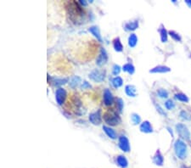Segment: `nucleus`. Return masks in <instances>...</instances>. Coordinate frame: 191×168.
I'll use <instances>...</instances> for the list:
<instances>
[{
	"instance_id": "nucleus-1",
	"label": "nucleus",
	"mask_w": 191,
	"mask_h": 168,
	"mask_svg": "<svg viewBox=\"0 0 191 168\" xmlns=\"http://www.w3.org/2000/svg\"><path fill=\"white\" fill-rule=\"evenodd\" d=\"M103 118L105 123L110 126H116L121 121L119 115L113 110H107L106 112H105L103 115Z\"/></svg>"
},
{
	"instance_id": "nucleus-2",
	"label": "nucleus",
	"mask_w": 191,
	"mask_h": 168,
	"mask_svg": "<svg viewBox=\"0 0 191 168\" xmlns=\"http://www.w3.org/2000/svg\"><path fill=\"white\" fill-rule=\"evenodd\" d=\"M66 9L68 10V13L71 15V16H82L83 15V9L76 2L73 1V2H70L67 4Z\"/></svg>"
},
{
	"instance_id": "nucleus-3",
	"label": "nucleus",
	"mask_w": 191,
	"mask_h": 168,
	"mask_svg": "<svg viewBox=\"0 0 191 168\" xmlns=\"http://www.w3.org/2000/svg\"><path fill=\"white\" fill-rule=\"evenodd\" d=\"M174 149H175V153L177 158L184 160L186 157V154H187V146L184 143V142L180 139H178L176 141L175 144H174Z\"/></svg>"
},
{
	"instance_id": "nucleus-4",
	"label": "nucleus",
	"mask_w": 191,
	"mask_h": 168,
	"mask_svg": "<svg viewBox=\"0 0 191 168\" xmlns=\"http://www.w3.org/2000/svg\"><path fill=\"white\" fill-rule=\"evenodd\" d=\"M118 146L119 148L121 149V150L125 152V153H128L131 149V147H130V143H129V140L128 138L124 136V135H122L120 138H119V141H118Z\"/></svg>"
},
{
	"instance_id": "nucleus-5",
	"label": "nucleus",
	"mask_w": 191,
	"mask_h": 168,
	"mask_svg": "<svg viewBox=\"0 0 191 168\" xmlns=\"http://www.w3.org/2000/svg\"><path fill=\"white\" fill-rule=\"evenodd\" d=\"M66 99V89L59 87L55 92V100L59 105H62Z\"/></svg>"
},
{
	"instance_id": "nucleus-6",
	"label": "nucleus",
	"mask_w": 191,
	"mask_h": 168,
	"mask_svg": "<svg viewBox=\"0 0 191 168\" xmlns=\"http://www.w3.org/2000/svg\"><path fill=\"white\" fill-rule=\"evenodd\" d=\"M89 78L96 82H102L105 80V72L99 70H94L89 74Z\"/></svg>"
},
{
	"instance_id": "nucleus-7",
	"label": "nucleus",
	"mask_w": 191,
	"mask_h": 168,
	"mask_svg": "<svg viewBox=\"0 0 191 168\" xmlns=\"http://www.w3.org/2000/svg\"><path fill=\"white\" fill-rule=\"evenodd\" d=\"M176 129H177V132L178 135L184 139H190V131L188 130V128L184 126V124H177L176 126Z\"/></svg>"
},
{
	"instance_id": "nucleus-8",
	"label": "nucleus",
	"mask_w": 191,
	"mask_h": 168,
	"mask_svg": "<svg viewBox=\"0 0 191 168\" xmlns=\"http://www.w3.org/2000/svg\"><path fill=\"white\" fill-rule=\"evenodd\" d=\"M108 61V55L106 53V50L101 48L100 49V53L99 54L98 58H97V61H96V64L99 66H102L103 65H105Z\"/></svg>"
},
{
	"instance_id": "nucleus-9",
	"label": "nucleus",
	"mask_w": 191,
	"mask_h": 168,
	"mask_svg": "<svg viewBox=\"0 0 191 168\" xmlns=\"http://www.w3.org/2000/svg\"><path fill=\"white\" fill-rule=\"evenodd\" d=\"M89 121L91 123H93L94 125H99L101 123V114H100V110H97L93 113L89 115Z\"/></svg>"
},
{
	"instance_id": "nucleus-10",
	"label": "nucleus",
	"mask_w": 191,
	"mask_h": 168,
	"mask_svg": "<svg viewBox=\"0 0 191 168\" xmlns=\"http://www.w3.org/2000/svg\"><path fill=\"white\" fill-rule=\"evenodd\" d=\"M104 104L106 105V106H110L112 104H113V101H114V98H113V95L111 94V92L110 91L109 89H105L104 91Z\"/></svg>"
},
{
	"instance_id": "nucleus-11",
	"label": "nucleus",
	"mask_w": 191,
	"mask_h": 168,
	"mask_svg": "<svg viewBox=\"0 0 191 168\" xmlns=\"http://www.w3.org/2000/svg\"><path fill=\"white\" fill-rule=\"evenodd\" d=\"M116 165L120 168L128 167V161L124 155H118L116 157Z\"/></svg>"
},
{
	"instance_id": "nucleus-12",
	"label": "nucleus",
	"mask_w": 191,
	"mask_h": 168,
	"mask_svg": "<svg viewBox=\"0 0 191 168\" xmlns=\"http://www.w3.org/2000/svg\"><path fill=\"white\" fill-rule=\"evenodd\" d=\"M153 162H154V164H156V166H159V167H161L163 165V155H161V151L159 149L156 152L155 155L153 156Z\"/></svg>"
},
{
	"instance_id": "nucleus-13",
	"label": "nucleus",
	"mask_w": 191,
	"mask_h": 168,
	"mask_svg": "<svg viewBox=\"0 0 191 168\" xmlns=\"http://www.w3.org/2000/svg\"><path fill=\"white\" fill-rule=\"evenodd\" d=\"M171 69L167 66H156L153 69H151L150 71V73H166V72H169Z\"/></svg>"
},
{
	"instance_id": "nucleus-14",
	"label": "nucleus",
	"mask_w": 191,
	"mask_h": 168,
	"mask_svg": "<svg viewBox=\"0 0 191 168\" xmlns=\"http://www.w3.org/2000/svg\"><path fill=\"white\" fill-rule=\"evenodd\" d=\"M140 131L144 133H150L153 132V128L151 127L150 123L148 121H144L140 125Z\"/></svg>"
},
{
	"instance_id": "nucleus-15",
	"label": "nucleus",
	"mask_w": 191,
	"mask_h": 168,
	"mask_svg": "<svg viewBox=\"0 0 191 168\" xmlns=\"http://www.w3.org/2000/svg\"><path fill=\"white\" fill-rule=\"evenodd\" d=\"M103 130H104V132L105 133V134L107 135L110 138L116 139L117 135H116V133L115 132L114 129H112L110 127H108V126H103Z\"/></svg>"
},
{
	"instance_id": "nucleus-16",
	"label": "nucleus",
	"mask_w": 191,
	"mask_h": 168,
	"mask_svg": "<svg viewBox=\"0 0 191 168\" xmlns=\"http://www.w3.org/2000/svg\"><path fill=\"white\" fill-rule=\"evenodd\" d=\"M89 32H91V33L93 34L94 37H95L96 38H97V40H99V42H102V37H101V34H100V31H99V27H96V26H94V27H89Z\"/></svg>"
},
{
	"instance_id": "nucleus-17",
	"label": "nucleus",
	"mask_w": 191,
	"mask_h": 168,
	"mask_svg": "<svg viewBox=\"0 0 191 168\" xmlns=\"http://www.w3.org/2000/svg\"><path fill=\"white\" fill-rule=\"evenodd\" d=\"M125 92L126 94L129 97H136L137 89L133 85H127L125 87Z\"/></svg>"
},
{
	"instance_id": "nucleus-18",
	"label": "nucleus",
	"mask_w": 191,
	"mask_h": 168,
	"mask_svg": "<svg viewBox=\"0 0 191 168\" xmlns=\"http://www.w3.org/2000/svg\"><path fill=\"white\" fill-rule=\"evenodd\" d=\"M125 29L127 31H134L138 27V20H133L131 22H128L125 24Z\"/></svg>"
},
{
	"instance_id": "nucleus-19",
	"label": "nucleus",
	"mask_w": 191,
	"mask_h": 168,
	"mask_svg": "<svg viewBox=\"0 0 191 168\" xmlns=\"http://www.w3.org/2000/svg\"><path fill=\"white\" fill-rule=\"evenodd\" d=\"M113 47L116 52H122L123 50V45L119 37H116L113 40Z\"/></svg>"
},
{
	"instance_id": "nucleus-20",
	"label": "nucleus",
	"mask_w": 191,
	"mask_h": 168,
	"mask_svg": "<svg viewBox=\"0 0 191 168\" xmlns=\"http://www.w3.org/2000/svg\"><path fill=\"white\" fill-rule=\"evenodd\" d=\"M111 83L113 85V87L115 88H118V87H122L123 84V80L122 77L120 76H116L111 80Z\"/></svg>"
},
{
	"instance_id": "nucleus-21",
	"label": "nucleus",
	"mask_w": 191,
	"mask_h": 168,
	"mask_svg": "<svg viewBox=\"0 0 191 168\" xmlns=\"http://www.w3.org/2000/svg\"><path fill=\"white\" fill-rule=\"evenodd\" d=\"M137 43H138V37L136 34L132 33L128 37V46L130 48H134L137 45Z\"/></svg>"
},
{
	"instance_id": "nucleus-22",
	"label": "nucleus",
	"mask_w": 191,
	"mask_h": 168,
	"mask_svg": "<svg viewBox=\"0 0 191 168\" xmlns=\"http://www.w3.org/2000/svg\"><path fill=\"white\" fill-rule=\"evenodd\" d=\"M123 71L128 72V73L130 75H133L134 73V71H135V68H134V66H133L132 64H129V63L125 64L123 66Z\"/></svg>"
},
{
	"instance_id": "nucleus-23",
	"label": "nucleus",
	"mask_w": 191,
	"mask_h": 168,
	"mask_svg": "<svg viewBox=\"0 0 191 168\" xmlns=\"http://www.w3.org/2000/svg\"><path fill=\"white\" fill-rule=\"evenodd\" d=\"M80 82H81V78L79 76H75L70 81V87H72V88H76V87L79 86Z\"/></svg>"
},
{
	"instance_id": "nucleus-24",
	"label": "nucleus",
	"mask_w": 191,
	"mask_h": 168,
	"mask_svg": "<svg viewBox=\"0 0 191 168\" xmlns=\"http://www.w3.org/2000/svg\"><path fill=\"white\" fill-rule=\"evenodd\" d=\"M68 81L67 78H57V77H53L52 78V82L54 83L55 86H61Z\"/></svg>"
},
{
	"instance_id": "nucleus-25",
	"label": "nucleus",
	"mask_w": 191,
	"mask_h": 168,
	"mask_svg": "<svg viewBox=\"0 0 191 168\" xmlns=\"http://www.w3.org/2000/svg\"><path fill=\"white\" fill-rule=\"evenodd\" d=\"M160 34H161V40L162 43H166L167 41V32L165 28H161L160 29Z\"/></svg>"
},
{
	"instance_id": "nucleus-26",
	"label": "nucleus",
	"mask_w": 191,
	"mask_h": 168,
	"mask_svg": "<svg viewBox=\"0 0 191 168\" xmlns=\"http://www.w3.org/2000/svg\"><path fill=\"white\" fill-rule=\"evenodd\" d=\"M131 119H132V121L134 125H138L141 122V118L139 116V115L136 114V113H133L132 115H131Z\"/></svg>"
},
{
	"instance_id": "nucleus-27",
	"label": "nucleus",
	"mask_w": 191,
	"mask_h": 168,
	"mask_svg": "<svg viewBox=\"0 0 191 168\" xmlns=\"http://www.w3.org/2000/svg\"><path fill=\"white\" fill-rule=\"evenodd\" d=\"M175 98L177 100L182 101V102H189V98L184 94H177L175 95Z\"/></svg>"
},
{
	"instance_id": "nucleus-28",
	"label": "nucleus",
	"mask_w": 191,
	"mask_h": 168,
	"mask_svg": "<svg viewBox=\"0 0 191 168\" xmlns=\"http://www.w3.org/2000/svg\"><path fill=\"white\" fill-rule=\"evenodd\" d=\"M157 94L159 97L161 98H167L168 97V92L166 90H165L163 88H161L157 91Z\"/></svg>"
},
{
	"instance_id": "nucleus-29",
	"label": "nucleus",
	"mask_w": 191,
	"mask_h": 168,
	"mask_svg": "<svg viewBox=\"0 0 191 168\" xmlns=\"http://www.w3.org/2000/svg\"><path fill=\"white\" fill-rule=\"evenodd\" d=\"M116 106L118 108V110L120 112H122L123 110V106H124V103H123V100L121 99V98H117L116 99Z\"/></svg>"
},
{
	"instance_id": "nucleus-30",
	"label": "nucleus",
	"mask_w": 191,
	"mask_h": 168,
	"mask_svg": "<svg viewBox=\"0 0 191 168\" xmlns=\"http://www.w3.org/2000/svg\"><path fill=\"white\" fill-rule=\"evenodd\" d=\"M169 35H170L171 37L174 39V40L177 41V42H180L181 41V37H180V35L177 32H173V31H170L169 32Z\"/></svg>"
},
{
	"instance_id": "nucleus-31",
	"label": "nucleus",
	"mask_w": 191,
	"mask_h": 168,
	"mask_svg": "<svg viewBox=\"0 0 191 168\" xmlns=\"http://www.w3.org/2000/svg\"><path fill=\"white\" fill-rule=\"evenodd\" d=\"M175 106L173 101L172 100H167L166 103H165V107L166 108L167 110H172L173 108Z\"/></svg>"
},
{
	"instance_id": "nucleus-32",
	"label": "nucleus",
	"mask_w": 191,
	"mask_h": 168,
	"mask_svg": "<svg viewBox=\"0 0 191 168\" xmlns=\"http://www.w3.org/2000/svg\"><path fill=\"white\" fill-rule=\"evenodd\" d=\"M120 71H121V67H120L118 65H114V66H113V70H112V73H113V75L117 76V75L120 73Z\"/></svg>"
},
{
	"instance_id": "nucleus-33",
	"label": "nucleus",
	"mask_w": 191,
	"mask_h": 168,
	"mask_svg": "<svg viewBox=\"0 0 191 168\" xmlns=\"http://www.w3.org/2000/svg\"><path fill=\"white\" fill-rule=\"evenodd\" d=\"M180 116H181V118L182 119H184V120H187V121H189V120H190V115L188 114L186 111H182L181 113H180Z\"/></svg>"
},
{
	"instance_id": "nucleus-34",
	"label": "nucleus",
	"mask_w": 191,
	"mask_h": 168,
	"mask_svg": "<svg viewBox=\"0 0 191 168\" xmlns=\"http://www.w3.org/2000/svg\"><path fill=\"white\" fill-rule=\"evenodd\" d=\"M82 87V88H83V89H86V88H90V87H91V85L89 84L88 81H83V83H82V87Z\"/></svg>"
},
{
	"instance_id": "nucleus-35",
	"label": "nucleus",
	"mask_w": 191,
	"mask_h": 168,
	"mask_svg": "<svg viewBox=\"0 0 191 168\" xmlns=\"http://www.w3.org/2000/svg\"><path fill=\"white\" fill-rule=\"evenodd\" d=\"M185 3L187 4V5L190 7V8H191V0H186L185 1Z\"/></svg>"
},
{
	"instance_id": "nucleus-36",
	"label": "nucleus",
	"mask_w": 191,
	"mask_h": 168,
	"mask_svg": "<svg viewBox=\"0 0 191 168\" xmlns=\"http://www.w3.org/2000/svg\"><path fill=\"white\" fill-rule=\"evenodd\" d=\"M80 3L82 4V5H87V3L85 1H80Z\"/></svg>"
}]
</instances>
